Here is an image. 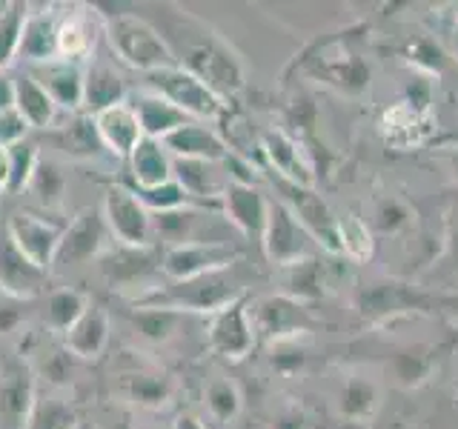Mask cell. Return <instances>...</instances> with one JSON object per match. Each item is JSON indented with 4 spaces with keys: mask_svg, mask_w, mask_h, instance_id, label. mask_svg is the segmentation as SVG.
Segmentation results:
<instances>
[{
    "mask_svg": "<svg viewBox=\"0 0 458 429\" xmlns=\"http://www.w3.org/2000/svg\"><path fill=\"white\" fill-rule=\"evenodd\" d=\"M147 18L164 35L172 57H175V66L204 80L218 97L238 95L243 89L247 69H243L241 55L198 14L175 4H161Z\"/></svg>",
    "mask_w": 458,
    "mask_h": 429,
    "instance_id": "cell-1",
    "label": "cell"
},
{
    "mask_svg": "<svg viewBox=\"0 0 458 429\" xmlns=\"http://www.w3.org/2000/svg\"><path fill=\"white\" fill-rule=\"evenodd\" d=\"M104 18V40L109 43V52L129 69L149 75V72L175 66L164 35L157 26L138 12H100Z\"/></svg>",
    "mask_w": 458,
    "mask_h": 429,
    "instance_id": "cell-2",
    "label": "cell"
},
{
    "mask_svg": "<svg viewBox=\"0 0 458 429\" xmlns=\"http://www.w3.org/2000/svg\"><path fill=\"white\" fill-rule=\"evenodd\" d=\"M112 395L121 404L164 409L172 404L175 381L164 366H157L140 352H126V358H121L118 366L112 369Z\"/></svg>",
    "mask_w": 458,
    "mask_h": 429,
    "instance_id": "cell-3",
    "label": "cell"
},
{
    "mask_svg": "<svg viewBox=\"0 0 458 429\" xmlns=\"http://www.w3.org/2000/svg\"><path fill=\"white\" fill-rule=\"evenodd\" d=\"M143 89L161 95L172 106H178L183 114H190L192 121H215L224 118L226 104L224 97L215 95L204 80H198L181 66H166L143 75Z\"/></svg>",
    "mask_w": 458,
    "mask_h": 429,
    "instance_id": "cell-4",
    "label": "cell"
},
{
    "mask_svg": "<svg viewBox=\"0 0 458 429\" xmlns=\"http://www.w3.org/2000/svg\"><path fill=\"white\" fill-rule=\"evenodd\" d=\"M241 257L238 249H233L224 240H190L169 247L161 255V275L172 283L195 281L212 275V272L229 269Z\"/></svg>",
    "mask_w": 458,
    "mask_h": 429,
    "instance_id": "cell-5",
    "label": "cell"
},
{
    "mask_svg": "<svg viewBox=\"0 0 458 429\" xmlns=\"http://www.w3.org/2000/svg\"><path fill=\"white\" fill-rule=\"evenodd\" d=\"M109 238V226L104 221V212L100 209H81L72 223L64 226L61 243H57L52 272H69V269H81L89 261H98L104 255Z\"/></svg>",
    "mask_w": 458,
    "mask_h": 429,
    "instance_id": "cell-6",
    "label": "cell"
},
{
    "mask_svg": "<svg viewBox=\"0 0 458 429\" xmlns=\"http://www.w3.org/2000/svg\"><path fill=\"white\" fill-rule=\"evenodd\" d=\"M104 221L121 247H152V212L129 186L114 183L104 195Z\"/></svg>",
    "mask_w": 458,
    "mask_h": 429,
    "instance_id": "cell-7",
    "label": "cell"
},
{
    "mask_svg": "<svg viewBox=\"0 0 458 429\" xmlns=\"http://www.w3.org/2000/svg\"><path fill=\"white\" fill-rule=\"evenodd\" d=\"M100 275L112 286V290H135V295L129 300L138 298V286H147V295H152L157 286L152 283V272H161V255L152 247H112L98 257ZM143 295V298H147ZM138 304V300H135Z\"/></svg>",
    "mask_w": 458,
    "mask_h": 429,
    "instance_id": "cell-8",
    "label": "cell"
},
{
    "mask_svg": "<svg viewBox=\"0 0 458 429\" xmlns=\"http://www.w3.org/2000/svg\"><path fill=\"white\" fill-rule=\"evenodd\" d=\"M6 235L12 238V243L29 264H35L43 272H52L57 243H61L64 235L61 223L47 221L32 212H14L6 223Z\"/></svg>",
    "mask_w": 458,
    "mask_h": 429,
    "instance_id": "cell-9",
    "label": "cell"
},
{
    "mask_svg": "<svg viewBox=\"0 0 458 429\" xmlns=\"http://www.w3.org/2000/svg\"><path fill=\"white\" fill-rule=\"evenodd\" d=\"M38 395L35 369L26 361L9 358L0 364V424L6 429H23Z\"/></svg>",
    "mask_w": 458,
    "mask_h": 429,
    "instance_id": "cell-10",
    "label": "cell"
},
{
    "mask_svg": "<svg viewBox=\"0 0 458 429\" xmlns=\"http://www.w3.org/2000/svg\"><path fill=\"white\" fill-rule=\"evenodd\" d=\"M207 343L215 355L229 358V361H241L243 355H250L252 343H255V329L250 321V309L243 307L241 298L235 304H229V307L209 315Z\"/></svg>",
    "mask_w": 458,
    "mask_h": 429,
    "instance_id": "cell-11",
    "label": "cell"
},
{
    "mask_svg": "<svg viewBox=\"0 0 458 429\" xmlns=\"http://www.w3.org/2000/svg\"><path fill=\"white\" fill-rule=\"evenodd\" d=\"M100 35H104V18H100L98 6H64L61 26H57V55L86 63L95 55Z\"/></svg>",
    "mask_w": 458,
    "mask_h": 429,
    "instance_id": "cell-12",
    "label": "cell"
},
{
    "mask_svg": "<svg viewBox=\"0 0 458 429\" xmlns=\"http://www.w3.org/2000/svg\"><path fill=\"white\" fill-rule=\"evenodd\" d=\"M47 95L55 100V106L61 112L78 114L83 112V78H86V63L69 61V57H52L47 63L26 66Z\"/></svg>",
    "mask_w": 458,
    "mask_h": 429,
    "instance_id": "cell-13",
    "label": "cell"
},
{
    "mask_svg": "<svg viewBox=\"0 0 458 429\" xmlns=\"http://www.w3.org/2000/svg\"><path fill=\"white\" fill-rule=\"evenodd\" d=\"M61 12H64V6H57V4L26 6L21 46H18V61L23 66H38V63L52 61V57H61L57 55V26H61Z\"/></svg>",
    "mask_w": 458,
    "mask_h": 429,
    "instance_id": "cell-14",
    "label": "cell"
},
{
    "mask_svg": "<svg viewBox=\"0 0 458 429\" xmlns=\"http://www.w3.org/2000/svg\"><path fill=\"white\" fill-rule=\"evenodd\" d=\"M47 140L57 149V155L69 157V161H81V164H100L104 157H112L100 140L92 114H69V121L57 123L55 129L47 132Z\"/></svg>",
    "mask_w": 458,
    "mask_h": 429,
    "instance_id": "cell-15",
    "label": "cell"
},
{
    "mask_svg": "<svg viewBox=\"0 0 458 429\" xmlns=\"http://www.w3.org/2000/svg\"><path fill=\"white\" fill-rule=\"evenodd\" d=\"M307 240H310L307 229L298 223V218L290 209L281 204H269V218H267L261 243L272 261L284 264V266L304 264Z\"/></svg>",
    "mask_w": 458,
    "mask_h": 429,
    "instance_id": "cell-16",
    "label": "cell"
},
{
    "mask_svg": "<svg viewBox=\"0 0 458 429\" xmlns=\"http://www.w3.org/2000/svg\"><path fill=\"white\" fill-rule=\"evenodd\" d=\"M166 152L175 161H209V164H224L229 155V143L200 121H190L186 126L175 129L169 138L161 140Z\"/></svg>",
    "mask_w": 458,
    "mask_h": 429,
    "instance_id": "cell-17",
    "label": "cell"
},
{
    "mask_svg": "<svg viewBox=\"0 0 458 429\" xmlns=\"http://www.w3.org/2000/svg\"><path fill=\"white\" fill-rule=\"evenodd\" d=\"M129 97L126 78L106 57H89L86 61V78H83V114H98L109 106H118Z\"/></svg>",
    "mask_w": 458,
    "mask_h": 429,
    "instance_id": "cell-18",
    "label": "cell"
},
{
    "mask_svg": "<svg viewBox=\"0 0 458 429\" xmlns=\"http://www.w3.org/2000/svg\"><path fill=\"white\" fill-rule=\"evenodd\" d=\"M92 121H95V129H98L100 140H104L106 152L114 157V161H129V155H132L135 147L143 140L140 121H138L135 109L129 106V100L92 114Z\"/></svg>",
    "mask_w": 458,
    "mask_h": 429,
    "instance_id": "cell-19",
    "label": "cell"
},
{
    "mask_svg": "<svg viewBox=\"0 0 458 429\" xmlns=\"http://www.w3.org/2000/svg\"><path fill=\"white\" fill-rule=\"evenodd\" d=\"M112 338V321L109 312L98 304H89L81 318L64 332V349L75 358V361H98L106 352Z\"/></svg>",
    "mask_w": 458,
    "mask_h": 429,
    "instance_id": "cell-20",
    "label": "cell"
},
{
    "mask_svg": "<svg viewBox=\"0 0 458 429\" xmlns=\"http://www.w3.org/2000/svg\"><path fill=\"white\" fill-rule=\"evenodd\" d=\"M47 278H49V272L29 264L4 229V235H0V290H4L9 298L29 300L43 292Z\"/></svg>",
    "mask_w": 458,
    "mask_h": 429,
    "instance_id": "cell-21",
    "label": "cell"
},
{
    "mask_svg": "<svg viewBox=\"0 0 458 429\" xmlns=\"http://www.w3.org/2000/svg\"><path fill=\"white\" fill-rule=\"evenodd\" d=\"M129 106L135 109L140 129H143V138H152V140H164L169 138L175 129L186 126L192 118L183 114L178 106H172L169 100H164L161 95H155L149 89H129Z\"/></svg>",
    "mask_w": 458,
    "mask_h": 429,
    "instance_id": "cell-22",
    "label": "cell"
},
{
    "mask_svg": "<svg viewBox=\"0 0 458 429\" xmlns=\"http://www.w3.org/2000/svg\"><path fill=\"white\" fill-rule=\"evenodd\" d=\"M221 206L226 212V218L247 238H264L267 218H269V200L258 189H252L247 183H229L221 198Z\"/></svg>",
    "mask_w": 458,
    "mask_h": 429,
    "instance_id": "cell-23",
    "label": "cell"
},
{
    "mask_svg": "<svg viewBox=\"0 0 458 429\" xmlns=\"http://www.w3.org/2000/svg\"><path fill=\"white\" fill-rule=\"evenodd\" d=\"M129 175H132L135 189H152L175 178V157L166 152L161 140L143 138L129 155Z\"/></svg>",
    "mask_w": 458,
    "mask_h": 429,
    "instance_id": "cell-24",
    "label": "cell"
},
{
    "mask_svg": "<svg viewBox=\"0 0 458 429\" xmlns=\"http://www.w3.org/2000/svg\"><path fill=\"white\" fill-rule=\"evenodd\" d=\"M14 109L23 114L29 129H40V132L55 129L57 118H61V109L55 106V100L26 69L21 75H14Z\"/></svg>",
    "mask_w": 458,
    "mask_h": 429,
    "instance_id": "cell-25",
    "label": "cell"
},
{
    "mask_svg": "<svg viewBox=\"0 0 458 429\" xmlns=\"http://www.w3.org/2000/svg\"><path fill=\"white\" fill-rule=\"evenodd\" d=\"M23 429H81V415L64 390L38 386L35 404Z\"/></svg>",
    "mask_w": 458,
    "mask_h": 429,
    "instance_id": "cell-26",
    "label": "cell"
},
{
    "mask_svg": "<svg viewBox=\"0 0 458 429\" xmlns=\"http://www.w3.org/2000/svg\"><path fill=\"white\" fill-rule=\"evenodd\" d=\"M261 152L267 155L269 166H276L293 186H304L312 181L310 161L304 157V152H301L298 143L286 132H281V129H269V132H264Z\"/></svg>",
    "mask_w": 458,
    "mask_h": 429,
    "instance_id": "cell-27",
    "label": "cell"
},
{
    "mask_svg": "<svg viewBox=\"0 0 458 429\" xmlns=\"http://www.w3.org/2000/svg\"><path fill=\"white\" fill-rule=\"evenodd\" d=\"M186 312L166 309V307H132L129 321L138 329V335L149 343H166L178 335Z\"/></svg>",
    "mask_w": 458,
    "mask_h": 429,
    "instance_id": "cell-28",
    "label": "cell"
},
{
    "mask_svg": "<svg viewBox=\"0 0 458 429\" xmlns=\"http://www.w3.org/2000/svg\"><path fill=\"white\" fill-rule=\"evenodd\" d=\"M29 192L35 195V200L49 212L64 209V200L69 192V175L66 169L52 161V157H40V164L32 175V183H29Z\"/></svg>",
    "mask_w": 458,
    "mask_h": 429,
    "instance_id": "cell-29",
    "label": "cell"
},
{
    "mask_svg": "<svg viewBox=\"0 0 458 429\" xmlns=\"http://www.w3.org/2000/svg\"><path fill=\"white\" fill-rule=\"evenodd\" d=\"M89 304H92V300L86 298L83 292L72 290V286H64V290L49 292V298H47V326L57 335L69 332V326L81 318Z\"/></svg>",
    "mask_w": 458,
    "mask_h": 429,
    "instance_id": "cell-30",
    "label": "cell"
},
{
    "mask_svg": "<svg viewBox=\"0 0 458 429\" xmlns=\"http://www.w3.org/2000/svg\"><path fill=\"white\" fill-rule=\"evenodd\" d=\"M40 157H43L40 147L29 138L23 143H18V147L6 149V192L9 195H18V192L29 189Z\"/></svg>",
    "mask_w": 458,
    "mask_h": 429,
    "instance_id": "cell-31",
    "label": "cell"
},
{
    "mask_svg": "<svg viewBox=\"0 0 458 429\" xmlns=\"http://www.w3.org/2000/svg\"><path fill=\"white\" fill-rule=\"evenodd\" d=\"M204 407L215 424H229L241 412V392L235 381L229 378H212L204 390Z\"/></svg>",
    "mask_w": 458,
    "mask_h": 429,
    "instance_id": "cell-32",
    "label": "cell"
},
{
    "mask_svg": "<svg viewBox=\"0 0 458 429\" xmlns=\"http://www.w3.org/2000/svg\"><path fill=\"white\" fill-rule=\"evenodd\" d=\"M26 4H0V72L18 61L21 32H23Z\"/></svg>",
    "mask_w": 458,
    "mask_h": 429,
    "instance_id": "cell-33",
    "label": "cell"
},
{
    "mask_svg": "<svg viewBox=\"0 0 458 429\" xmlns=\"http://www.w3.org/2000/svg\"><path fill=\"white\" fill-rule=\"evenodd\" d=\"M135 195L140 198V204L147 206L152 214H164V212H175V209H186L192 204V198L186 195L183 186L172 178L161 186H152V189H135Z\"/></svg>",
    "mask_w": 458,
    "mask_h": 429,
    "instance_id": "cell-34",
    "label": "cell"
},
{
    "mask_svg": "<svg viewBox=\"0 0 458 429\" xmlns=\"http://www.w3.org/2000/svg\"><path fill=\"white\" fill-rule=\"evenodd\" d=\"M338 247L347 252L352 261H364V257L372 255V238L367 232V226L358 221V218H344L338 221Z\"/></svg>",
    "mask_w": 458,
    "mask_h": 429,
    "instance_id": "cell-35",
    "label": "cell"
},
{
    "mask_svg": "<svg viewBox=\"0 0 458 429\" xmlns=\"http://www.w3.org/2000/svg\"><path fill=\"white\" fill-rule=\"evenodd\" d=\"M32 132L29 123L23 121V114L18 109L0 112V149H12L18 143L26 140V135Z\"/></svg>",
    "mask_w": 458,
    "mask_h": 429,
    "instance_id": "cell-36",
    "label": "cell"
},
{
    "mask_svg": "<svg viewBox=\"0 0 458 429\" xmlns=\"http://www.w3.org/2000/svg\"><path fill=\"white\" fill-rule=\"evenodd\" d=\"M14 109V75L0 72V112Z\"/></svg>",
    "mask_w": 458,
    "mask_h": 429,
    "instance_id": "cell-37",
    "label": "cell"
},
{
    "mask_svg": "<svg viewBox=\"0 0 458 429\" xmlns=\"http://www.w3.org/2000/svg\"><path fill=\"white\" fill-rule=\"evenodd\" d=\"M95 429H135V424L126 412H118V415H112V418L100 421V426H95Z\"/></svg>",
    "mask_w": 458,
    "mask_h": 429,
    "instance_id": "cell-38",
    "label": "cell"
},
{
    "mask_svg": "<svg viewBox=\"0 0 458 429\" xmlns=\"http://www.w3.org/2000/svg\"><path fill=\"white\" fill-rule=\"evenodd\" d=\"M172 429H207V424L198 418V415H178Z\"/></svg>",
    "mask_w": 458,
    "mask_h": 429,
    "instance_id": "cell-39",
    "label": "cell"
},
{
    "mask_svg": "<svg viewBox=\"0 0 458 429\" xmlns=\"http://www.w3.org/2000/svg\"><path fill=\"white\" fill-rule=\"evenodd\" d=\"M0 192H6V149H0Z\"/></svg>",
    "mask_w": 458,
    "mask_h": 429,
    "instance_id": "cell-40",
    "label": "cell"
},
{
    "mask_svg": "<svg viewBox=\"0 0 458 429\" xmlns=\"http://www.w3.org/2000/svg\"><path fill=\"white\" fill-rule=\"evenodd\" d=\"M81 429H83V426H81Z\"/></svg>",
    "mask_w": 458,
    "mask_h": 429,
    "instance_id": "cell-41",
    "label": "cell"
},
{
    "mask_svg": "<svg viewBox=\"0 0 458 429\" xmlns=\"http://www.w3.org/2000/svg\"><path fill=\"white\" fill-rule=\"evenodd\" d=\"M135 429H138V426H135Z\"/></svg>",
    "mask_w": 458,
    "mask_h": 429,
    "instance_id": "cell-42",
    "label": "cell"
}]
</instances>
